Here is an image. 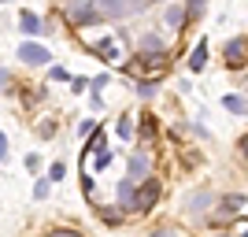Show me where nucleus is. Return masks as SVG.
Wrapping results in <instances>:
<instances>
[{
	"mask_svg": "<svg viewBox=\"0 0 248 237\" xmlns=\"http://www.w3.org/2000/svg\"><path fill=\"white\" fill-rule=\"evenodd\" d=\"M48 237H78L74 230H56V234H48Z\"/></svg>",
	"mask_w": 248,
	"mask_h": 237,
	"instance_id": "21",
	"label": "nucleus"
},
{
	"mask_svg": "<svg viewBox=\"0 0 248 237\" xmlns=\"http://www.w3.org/2000/svg\"><path fill=\"white\" fill-rule=\"evenodd\" d=\"M4 159H8V137L0 134V163H4Z\"/></svg>",
	"mask_w": 248,
	"mask_h": 237,
	"instance_id": "20",
	"label": "nucleus"
},
{
	"mask_svg": "<svg viewBox=\"0 0 248 237\" xmlns=\"http://www.w3.org/2000/svg\"><path fill=\"white\" fill-rule=\"evenodd\" d=\"M159 48H163V41H159L155 33H148V37H141V56H145V52H152V56H155V52H159Z\"/></svg>",
	"mask_w": 248,
	"mask_h": 237,
	"instance_id": "13",
	"label": "nucleus"
},
{
	"mask_svg": "<svg viewBox=\"0 0 248 237\" xmlns=\"http://www.w3.org/2000/svg\"><path fill=\"white\" fill-rule=\"evenodd\" d=\"M145 171H148V159L145 156H134V159H130V182H137Z\"/></svg>",
	"mask_w": 248,
	"mask_h": 237,
	"instance_id": "11",
	"label": "nucleus"
},
{
	"mask_svg": "<svg viewBox=\"0 0 248 237\" xmlns=\"http://www.w3.org/2000/svg\"><path fill=\"white\" fill-rule=\"evenodd\" d=\"M19 26H22V33H45L41 30V19H37L33 11H22V15H19Z\"/></svg>",
	"mask_w": 248,
	"mask_h": 237,
	"instance_id": "6",
	"label": "nucleus"
},
{
	"mask_svg": "<svg viewBox=\"0 0 248 237\" xmlns=\"http://www.w3.org/2000/svg\"><path fill=\"white\" fill-rule=\"evenodd\" d=\"M0 85H8V71H0Z\"/></svg>",
	"mask_w": 248,
	"mask_h": 237,
	"instance_id": "23",
	"label": "nucleus"
},
{
	"mask_svg": "<svg viewBox=\"0 0 248 237\" xmlns=\"http://www.w3.org/2000/svg\"><path fill=\"white\" fill-rule=\"evenodd\" d=\"M67 15H71V22H74V26H93V22L100 19V11H96V4H93V0H71Z\"/></svg>",
	"mask_w": 248,
	"mask_h": 237,
	"instance_id": "2",
	"label": "nucleus"
},
{
	"mask_svg": "<svg viewBox=\"0 0 248 237\" xmlns=\"http://www.w3.org/2000/svg\"><path fill=\"white\" fill-rule=\"evenodd\" d=\"M155 85H159V82H141V85H137V93H141V96H152Z\"/></svg>",
	"mask_w": 248,
	"mask_h": 237,
	"instance_id": "16",
	"label": "nucleus"
},
{
	"mask_svg": "<svg viewBox=\"0 0 248 237\" xmlns=\"http://www.w3.org/2000/svg\"><path fill=\"white\" fill-rule=\"evenodd\" d=\"M119 204H123V207H134V182H130V178L119 182Z\"/></svg>",
	"mask_w": 248,
	"mask_h": 237,
	"instance_id": "9",
	"label": "nucleus"
},
{
	"mask_svg": "<svg viewBox=\"0 0 248 237\" xmlns=\"http://www.w3.org/2000/svg\"><path fill=\"white\" fill-rule=\"evenodd\" d=\"M93 48H96V52H104V56H111V60H119V48H115V41H111V37H104V41H96Z\"/></svg>",
	"mask_w": 248,
	"mask_h": 237,
	"instance_id": "14",
	"label": "nucleus"
},
{
	"mask_svg": "<svg viewBox=\"0 0 248 237\" xmlns=\"http://www.w3.org/2000/svg\"><path fill=\"white\" fill-rule=\"evenodd\" d=\"M48 178H56V182H60V178H63V163H52V171H48Z\"/></svg>",
	"mask_w": 248,
	"mask_h": 237,
	"instance_id": "19",
	"label": "nucleus"
},
{
	"mask_svg": "<svg viewBox=\"0 0 248 237\" xmlns=\"http://www.w3.org/2000/svg\"><path fill=\"white\" fill-rule=\"evenodd\" d=\"M93 4L104 19H126V15H137L145 8V0H93Z\"/></svg>",
	"mask_w": 248,
	"mask_h": 237,
	"instance_id": "1",
	"label": "nucleus"
},
{
	"mask_svg": "<svg viewBox=\"0 0 248 237\" xmlns=\"http://www.w3.org/2000/svg\"><path fill=\"white\" fill-rule=\"evenodd\" d=\"M245 211V196H230V200H222V211L218 215L226 219V215H241Z\"/></svg>",
	"mask_w": 248,
	"mask_h": 237,
	"instance_id": "7",
	"label": "nucleus"
},
{
	"mask_svg": "<svg viewBox=\"0 0 248 237\" xmlns=\"http://www.w3.org/2000/svg\"><path fill=\"white\" fill-rule=\"evenodd\" d=\"M204 63H207V45L200 41L197 48H193V60H189V71H204Z\"/></svg>",
	"mask_w": 248,
	"mask_h": 237,
	"instance_id": "8",
	"label": "nucleus"
},
{
	"mask_svg": "<svg viewBox=\"0 0 248 237\" xmlns=\"http://www.w3.org/2000/svg\"><path fill=\"white\" fill-rule=\"evenodd\" d=\"M222 104H226V111H233V115H245V96L230 93V96H226V100H222Z\"/></svg>",
	"mask_w": 248,
	"mask_h": 237,
	"instance_id": "12",
	"label": "nucleus"
},
{
	"mask_svg": "<svg viewBox=\"0 0 248 237\" xmlns=\"http://www.w3.org/2000/svg\"><path fill=\"white\" fill-rule=\"evenodd\" d=\"M204 8V0H189V11H200Z\"/></svg>",
	"mask_w": 248,
	"mask_h": 237,
	"instance_id": "22",
	"label": "nucleus"
},
{
	"mask_svg": "<svg viewBox=\"0 0 248 237\" xmlns=\"http://www.w3.org/2000/svg\"><path fill=\"white\" fill-rule=\"evenodd\" d=\"M152 237H170V234H167V230H155V234Z\"/></svg>",
	"mask_w": 248,
	"mask_h": 237,
	"instance_id": "24",
	"label": "nucleus"
},
{
	"mask_svg": "<svg viewBox=\"0 0 248 237\" xmlns=\"http://www.w3.org/2000/svg\"><path fill=\"white\" fill-rule=\"evenodd\" d=\"M93 130H96V123H93V119H85V123L78 126V134H82V137H85V134H93Z\"/></svg>",
	"mask_w": 248,
	"mask_h": 237,
	"instance_id": "17",
	"label": "nucleus"
},
{
	"mask_svg": "<svg viewBox=\"0 0 248 237\" xmlns=\"http://www.w3.org/2000/svg\"><path fill=\"white\" fill-rule=\"evenodd\" d=\"M148 4H159V0H148Z\"/></svg>",
	"mask_w": 248,
	"mask_h": 237,
	"instance_id": "25",
	"label": "nucleus"
},
{
	"mask_svg": "<svg viewBox=\"0 0 248 237\" xmlns=\"http://www.w3.org/2000/svg\"><path fill=\"white\" fill-rule=\"evenodd\" d=\"M19 60H22V63H30V67H45V63H48L52 56H48V48H45V45L26 41V45L19 48Z\"/></svg>",
	"mask_w": 248,
	"mask_h": 237,
	"instance_id": "3",
	"label": "nucleus"
},
{
	"mask_svg": "<svg viewBox=\"0 0 248 237\" xmlns=\"http://www.w3.org/2000/svg\"><path fill=\"white\" fill-rule=\"evenodd\" d=\"M134 134V126H130V119H123V123H119V137H130Z\"/></svg>",
	"mask_w": 248,
	"mask_h": 237,
	"instance_id": "18",
	"label": "nucleus"
},
{
	"mask_svg": "<svg viewBox=\"0 0 248 237\" xmlns=\"http://www.w3.org/2000/svg\"><path fill=\"white\" fill-rule=\"evenodd\" d=\"M33 196H37V200H45V196H48V178H41V182L33 186Z\"/></svg>",
	"mask_w": 248,
	"mask_h": 237,
	"instance_id": "15",
	"label": "nucleus"
},
{
	"mask_svg": "<svg viewBox=\"0 0 248 237\" xmlns=\"http://www.w3.org/2000/svg\"><path fill=\"white\" fill-rule=\"evenodd\" d=\"M182 22H186V8H182V4H174V8H167V26H182Z\"/></svg>",
	"mask_w": 248,
	"mask_h": 237,
	"instance_id": "10",
	"label": "nucleus"
},
{
	"mask_svg": "<svg viewBox=\"0 0 248 237\" xmlns=\"http://www.w3.org/2000/svg\"><path fill=\"white\" fill-rule=\"evenodd\" d=\"M226 60H230V67H241V63H245V37L226 45Z\"/></svg>",
	"mask_w": 248,
	"mask_h": 237,
	"instance_id": "5",
	"label": "nucleus"
},
{
	"mask_svg": "<svg viewBox=\"0 0 248 237\" xmlns=\"http://www.w3.org/2000/svg\"><path fill=\"white\" fill-rule=\"evenodd\" d=\"M155 200H159V182L148 178V186H141V193H134V207H137V211H148Z\"/></svg>",
	"mask_w": 248,
	"mask_h": 237,
	"instance_id": "4",
	"label": "nucleus"
}]
</instances>
